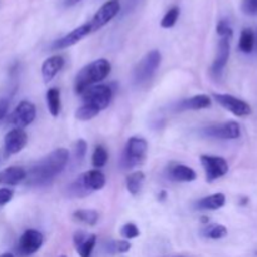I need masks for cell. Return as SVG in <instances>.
Masks as SVG:
<instances>
[{
    "label": "cell",
    "mask_w": 257,
    "mask_h": 257,
    "mask_svg": "<svg viewBox=\"0 0 257 257\" xmlns=\"http://www.w3.org/2000/svg\"><path fill=\"white\" fill-rule=\"evenodd\" d=\"M68 160H69V151L63 147L57 148L29 168L25 181L30 186L45 185L64 170Z\"/></svg>",
    "instance_id": "cell-1"
},
{
    "label": "cell",
    "mask_w": 257,
    "mask_h": 257,
    "mask_svg": "<svg viewBox=\"0 0 257 257\" xmlns=\"http://www.w3.org/2000/svg\"><path fill=\"white\" fill-rule=\"evenodd\" d=\"M112 65L107 59H97L89 63L78 72L74 80V90L77 94L82 95L88 88L98 84L109 75Z\"/></svg>",
    "instance_id": "cell-2"
},
{
    "label": "cell",
    "mask_w": 257,
    "mask_h": 257,
    "mask_svg": "<svg viewBox=\"0 0 257 257\" xmlns=\"http://www.w3.org/2000/svg\"><path fill=\"white\" fill-rule=\"evenodd\" d=\"M105 186V176L102 171L99 170H90L88 172L82 173L77 178L74 183H72L69 191L73 196H82L89 195L90 192L102 190Z\"/></svg>",
    "instance_id": "cell-3"
},
{
    "label": "cell",
    "mask_w": 257,
    "mask_h": 257,
    "mask_svg": "<svg viewBox=\"0 0 257 257\" xmlns=\"http://www.w3.org/2000/svg\"><path fill=\"white\" fill-rule=\"evenodd\" d=\"M161 62H162V55H161L160 50L153 49L148 52L145 57L141 59L137 67L135 69V80L136 83L141 84V83H146L153 77L156 70L160 68Z\"/></svg>",
    "instance_id": "cell-4"
},
{
    "label": "cell",
    "mask_w": 257,
    "mask_h": 257,
    "mask_svg": "<svg viewBox=\"0 0 257 257\" xmlns=\"http://www.w3.org/2000/svg\"><path fill=\"white\" fill-rule=\"evenodd\" d=\"M147 150L148 143L145 138L131 137L125 145L123 162L128 168L141 165L147 156Z\"/></svg>",
    "instance_id": "cell-5"
},
{
    "label": "cell",
    "mask_w": 257,
    "mask_h": 257,
    "mask_svg": "<svg viewBox=\"0 0 257 257\" xmlns=\"http://www.w3.org/2000/svg\"><path fill=\"white\" fill-rule=\"evenodd\" d=\"M83 103L93 105L100 112L109 105L113 98V92L108 85H93L82 94Z\"/></svg>",
    "instance_id": "cell-6"
},
{
    "label": "cell",
    "mask_w": 257,
    "mask_h": 257,
    "mask_svg": "<svg viewBox=\"0 0 257 257\" xmlns=\"http://www.w3.org/2000/svg\"><path fill=\"white\" fill-rule=\"evenodd\" d=\"M200 160L203 168H205L206 181L207 182H213V181L223 177L228 172V168H230L227 161L223 157H220V156L202 155Z\"/></svg>",
    "instance_id": "cell-7"
},
{
    "label": "cell",
    "mask_w": 257,
    "mask_h": 257,
    "mask_svg": "<svg viewBox=\"0 0 257 257\" xmlns=\"http://www.w3.org/2000/svg\"><path fill=\"white\" fill-rule=\"evenodd\" d=\"M203 136L218 140H236L241 136V125L237 122L216 123L202 130Z\"/></svg>",
    "instance_id": "cell-8"
},
{
    "label": "cell",
    "mask_w": 257,
    "mask_h": 257,
    "mask_svg": "<svg viewBox=\"0 0 257 257\" xmlns=\"http://www.w3.org/2000/svg\"><path fill=\"white\" fill-rule=\"evenodd\" d=\"M213 98H215L218 104L222 105L225 109H227L228 112H231L236 117H247L252 112L251 105L247 102L235 97V95L213 93Z\"/></svg>",
    "instance_id": "cell-9"
},
{
    "label": "cell",
    "mask_w": 257,
    "mask_h": 257,
    "mask_svg": "<svg viewBox=\"0 0 257 257\" xmlns=\"http://www.w3.org/2000/svg\"><path fill=\"white\" fill-rule=\"evenodd\" d=\"M35 115H37L35 105L29 100H23L15 107V109L10 114L9 123L14 125L15 128L23 130L24 127L29 125L30 123H33V120L35 119Z\"/></svg>",
    "instance_id": "cell-10"
},
{
    "label": "cell",
    "mask_w": 257,
    "mask_h": 257,
    "mask_svg": "<svg viewBox=\"0 0 257 257\" xmlns=\"http://www.w3.org/2000/svg\"><path fill=\"white\" fill-rule=\"evenodd\" d=\"M44 242V236L38 230H27L18 241L17 251L22 256H30L38 252Z\"/></svg>",
    "instance_id": "cell-11"
},
{
    "label": "cell",
    "mask_w": 257,
    "mask_h": 257,
    "mask_svg": "<svg viewBox=\"0 0 257 257\" xmlns=\"http://www.w3.org/2000/svg\"><path fill=\"white\" fill-rule=\"evenodd\" d=\"M119 12H120L119 0H108L107 3H104V4L98 9V12L95 13L94 17H93L92 20L89 22L92 32H95V30L104 27V25L107 24V23H109L110 20H112Z\"/></svg>",
    "instance_id": "cell-12"
},
{
    "label": "cell",
    "mask_w": 257,
    "mask_h": 257,
    "mask_svg": "<svg viewBox=\"0 0 257 257\" xmlns=\"http://www.w3.org/2000/svg\"><path fill=\"white\" fill-rule=\"evenodd\" d=\"M90 33H92V29H90L89 23H85V24L73 29L72 32L68 33V34L64 35V37L55 40V42L53 43L52 48L53 49H65V48H69L72 47V45L77 44L78 42H80L83 38L87 37V35L90 34Z\"/></svg>",
    "instance_id": "cell-13"
},
{
    "label": "cell",
    "mask_w": 257,
    "mask_h": 257,
    "mask_svg": "<svg viewBox=\"0 0 257 257\" xmlns=\"http://www.w3.org/2000/svg\"><path fill=\"white\" fill-rule=\"evenodd\" d=\"M230 52H231L230 39H228V38H221L220 43H218L217 54H216L215 60H213L212 67H211V74H212L213 77L218 78L221 74H222L223 69H225L226 65H227L228 63Z\"/></svg>",
    "instance_id": "cell-14"
},
{
    "label": "cell",
    "mask_w": 257,
    "mask_h": 257,
    "mask_svg": "<svg viewBox=\"0 0 257 257\" xmlns=\"http://www.w3.org/2000/svg\"><path fill=\"white\" fill-rule=\"evenodd\" d=\"M28 143V135L24 130L14 128L9 131L4 137V148L8 155L19 153Z\"/></svg>",
    "instance_id": "cell-15"
},
{
    "label": "cell",
    "mask_w": 257,
    "mask_h": 257,
    "mask_svg": "<svg viewBox=\"0 0 257 257\" xmlns=\"http://www.w3.org/2000/svg\"><path fill=\"white\" fill-rule=\"evenodd\" d=\"M73 241H74L75 250L80 257H90L97 243V236L94 233H85L79 231L74 233Z\"/></svg>",
    "instance_id": "cell-16"
},
{
    "label": "cell",
    "mask_w": 257,
    "mask_h": 257,
    "mask_svg": "<svg viewBox=\"0 0 257 257\" xmlns=\"http://www.w3.org/2000/svg\"><path fill=\"white\" fill-rule=\"evenodd\" d=\"M64 67V58L60 55H53L43 62L42 75L45 83H49Z\"/></svg>",
    "instance_id": "cell-17"
},
{
    "label": "cell",
    "mask_w": 257,
    "mask_h": 257,
    "mask_svg": "<svg viewBox=\"0 0 257 257\" xmlns=\"http://www.w3.org/2000/svg\"><path fill=\"white\" fill-rule=\"evenodd\" d=\"M27 177V171L18 166H12L0 172V185L15 186L20 182L25 181Z\"/></svg>",
    "instance_id": "cell-18"
},
{
    "label": "cell",
    "mask_w": 257,
    "mask_h": 257,
    "mask_svg": "<svg viewBox=\"0 0 257 257\" xmlns=\"http://www.w3.org/2000/svg\"><path fill=\"white\" fill-rule=\"evenodd\" d=\"M211 107V98L206 94L193 95V97L182 99L177 104L178 110H201Z\"/></svg>",
    "instance_id": "cell-19"
},
{
    "label": "cell",
    "mask_w": 257,
    "mask_h": 257,
    "mask_svg": "<svg viewBox=\"0 0 257 257\" xmlns=\"http://www.w3.org/2000/svg\"><path fill=\"white\" fill-rule=\"evenodd\" d=\"M226 196L223 193H213L207 197L201 198L198 202H196V208L201 211H216L220 210L225 206Z\"/></svg>",
    "instance_id": "cell-20"
},
{
    "label": "cell",
    "mask_w": 257,
    "mask_h": 257,
    "mask_svg": "<svg viewBox=\"0 0 257 257\" xmlns=\"http://www.w3.org/2000/svg\"><path fill=\"white\" fill-rule=\"evenodd\" d=\"M171 180L177 181V182H193L197 177L195 170L185 165H175L170 168Z\"/></svg>",
    "instance_id": "cell-21"
},
{
    "label": "cell",
    "mask_w": 257,
    "mask_h": 257,
    "mask_svg": "<svg viewBox=\"0 0 257 257\" xmlns=\"http://www.w3.org/2000/svg\"><path fill=\"white\" fill-rule=\"evenodd\" d=\"M143 182H145V173L142 171H135L125 178V187L131 195L136 196L142 190Z\"/></svg>",
    "instance_id": "cell-22"
},
{
    "label": "cell",
    "mask_w": 257,
    "mask_h": 257,
    "mask_svg": "<svg viewBox=\"0 0 257 257\" xmlns=\"http://www.w3.org/2000/svg\"><path fill=\"white\" fill-rule=\"evenodd\" d=\"M47 105L48 110L53 117H58L62 109V100H60V90L58 88H50L47 92Z\"/></svg>",
    "instance_id": "cell-23"
},
{
    "label": "cell",
    "mask_w": 257,
    "mask_h": 257,
    "mask_svg": "<svg viewBox=\"0 0 257 257\" xmlns=\"http://www.w3.org/2000/svg\"><path fill=\"white\" fill-rule=\"evenodd\" d=\"M238 49L242 53H246V54H250L255 49V33L251 28H245L241 32Z\"/></svg>",
    "instance_id": "cell-24"
},
{
    "label": "cell",
    "mask_w": 257,
    "mask_h": 257,
    "mask_svg": "<svg viewBox=\"0 0 257 257\" xmlns=\"http://www.w3.org/2000/svg\"><path fill=\"white\" fill-rule=\"evenodd\" d=\"M73 218L77 222L84 223L88 226H94L97 225L98 220H99V215L94 210H78L73 213Z\"/></svg>",
    "instance_id": "cell-25"
},
{
    "label": "cell",
    "mask_w": 257,
    "mask_h": 257,
    "mask_svg": "<svg viewBox=\"0 0 257 257\" xmlns=\"http://www.w3.org/2000/svg\"><path fill=\"white\" fill-rule=\"evenodd\" d=\"M227 233L228 231L226 226L220 225V223H212V225L206 226L202 230V235L210 240H221V238L226 237Z\"/></svg>",
    "instance_id": "cell-26"
},
{
    "label": "cell",
    "mask_w": 257,
    "mask_h": 257,
    "mask_svg": "<svg viewBox=\"0 0 257 257\" xmlns=\"http://www.w3.org/2000/svg\"><path fill=\"white\" fill-rule=\"evenodd\" d=\"M99 113L100 110L97 109L95 107H93V105L90 104H87V103H83L82 107L78 108L77 112H75V118L85 122V120H90L94 117H97Z\"/></svg>",
    "instance_id": "cell-27"
},
{
    "label": "cell",
    "mask_w": 257,
    "mask_h": 257,
    "mask_svg": "<svg viewBox=\"0 0 257 257\" xmlns=\"http://www.w3.org/2000/svg\"><path fill=\"white\" fill-rule=\"evenodd\" d=\"M108 161V152L103 146H97L92 156V163L95 168L104 167Z\"/></svg>",
    "instance_id": "cell-28"
},
{
    "label": "cell",
    "mask_w": 257,
    "mask_h": 257,
    "mask_svg": "<svg viewBox=\"0 0 257 257\" xmlns=\"http://www.w3.org/2000/svg\"><path fill=\"white\" fill-rule=\"evenodd\" d=\"M178 17H180V8L178 7L171 8V9L166 13L165 17L162 18V20H161V27L166 28V29L172 28L173 25L176 24V22H177Z\"/></svg>",
    "instance_id": "cell-29"
},
{
    "label": "cell",
    "mask_w": 257,
    "mask_h": 257,
    "mask_svg": "<svg viewBox=\"0 0 257 257\" xmlns=\"http://www.w3.org/2000/svg\"><path fill=\"white\" fill-rule=\"evenodd\" d=\"M132 245L128 242L127 240H119L113 241L109 243V251L110 252H118V253H125L131 250Z\"/></svg>",
    "instance_id": "cell-30"
},
{
    "label": "cell",
    "mask_w": 257,
    "mask_h": 257,
    "mask_svg": "<svg viewBox=\"0 0 257 257\" xmlns=\"http://www.w3.org/2000/svg\"><path fill=\"white\" fill-rule=\"evenodd\" d=\"M120 235L124 238H127V240H133V238L140 236V230H138V227L135 223H125L122 227V230H120Z\"/></svg>",
    "instance_id": "cell-31"
},
{
    "label": "cell",
    "mask_w": 257,
    "mask_h": 257,
    "mask_svg": "<svg viewBox=\"0 0 257 257\" xmlns=\"http://www.w3.org/2000/svg\"><path fill=\"white\" fill-rule=\"evenodd\" d=\"M217 34L220 35L221 38H228V39H231L233 35V30L232 28H231L230 23L227 22V20L222 19L218 22L217 24Z\"/></svg>",
    "instance_id": "cell-32"
},
{
    "label": "cell",
    "mask_w": 257,
    "mask_h": 257,
    "mask_svg": "<svg viewBox=\"0 0 257 257\" xmlns=\"http://www.w3.org/2000/svg\"><path fill=\"white\" fill-rule=\"evenodd\" d=\"M87 142H85L84 140H78L77 142H75L74 145V152H75V158H77L78 161H82L84 160L85 155H87Z\"/></svg>",
    "instance_id": "cell-33"
},
{
    "label": "cell",
    "mask_w": 257,
    "mask_h": 257,
    "mask_svg": "<svg viewBox=\"0 0 257 257\" xmlns=\"http://www.w3.org/2000/svg\"><path fill=\"white\" fill-rule=\"evenodd\" d=\"M242 12L247 15H257V0H242Z\"/></svg>",
    "instance_id": "cell-34"
},
{
    "label": "cell",
    "mask_w": 257,
    "mask_h": 257,
    "mask_svg": "<svg viewBox=\"0 0 257 257\" xmlns=\"http://www.w3.org/2000/svg\"><path fill=\"white\" fill-rule=\"evenodd\" d=\"M14 191L9 188H0V206H4L12 201Z\"/></svg>",
    "instance_id": "cell-35"
},
{
    "label": "cell",
    "mask_w": 257,
    "mask_h": 257,
    "mask_svg": "<svg viewBox=\"0 0 257 257\" xmlns=\"http://www.w3.org/2000/svg\"><path fill=\"white\" fill-rule=\"evenodd\" d=\"M8 109H9V100L5 98H0V120L7 115Z\"/></svg>",
    "instance_id": "cell-36"
},
{
    "label": "cell",
    "mask_w": 257,
    "mask_h": 257,
    "mask_svg": "<svg viewBox=\"0 0 257 257\" xmlns=\"http://www.w3.org/2000/svg\"><path fill=\"white\" fill-rule=\"evenodd\" d=\"M79 2H82V0H65V5L70 7V5H74Z\"/></svg>",
    "instance_id": "cell-37"
},
{
    "label": "cell",
    "mask_w": 257,
    "mask_h": 257,
    "mask_svg": "<svg viewBox=\"0 0 257 257\" xmlns=\"http://www.w3.org/2000/svg\"><path fill=\"white\" fill-rule=\"evenodd\" d=\"M166 196H167V193H166L165 191H162V192L160 193V196H158V198H160L161 201H163V200H166Z\"/></svg>",
    "instance_id": "cell-38"
},
{
    "label": "cell",
    "mask_w": 257,
    "mask_h": 257,
    "mask_svg": "<svg viewBox=\"0 0 257 257\" xmlns=\"http://www.w3.org/2000/svg\"><path fill=\"white\" fill-rule=\"evenodd\" d=\"M0 257H14V255H12V253H3V255H0Z\"/></svg>",
    "instance_id": "cell-39"
},
{
    "label": "cell",
    "mask_w": 257,
    "mask_h": 257,
    "mask_svg": "<svg viewBox=\"0 0 257 257\" xmlns=\"http://www.w3.org/2000/svg\"><path fill=\"white\" fill-rule=\"evenodd\" d=\"M208 220H210L208 217H202V222L203 223H208Z\"/></svg>",
    "instance_id": "cell-40"
},
{
    "label": "cell",
    "mask_w": 257,
    "mask_h": 257,
    "mask_svg": "<svg viewBox=\"0 0 257 257\" xmlns=\"http://www.w3.org/2000/svg\"><path fill=\"white\" fill-rule=\"evenodd\" d=\"M255 48L257 49V30H256V33H255Z\"/></svg>",
    "instance_id": "cell-41"
},
{
    "label": "cell",
    "mask_w": 257,
    "mask_h": 257,
    "mask_svg": "<svg viewBox=\"0 0 257 257\" xmlns=\"http://www.w3.org/2000/svg\"><path fill=\"white\" fill-rule=\"evenodd\" d=\"M62 257H65V256H62Z\"/></svg>",
    "instance_id": "cell-42"
}]
</instances>
